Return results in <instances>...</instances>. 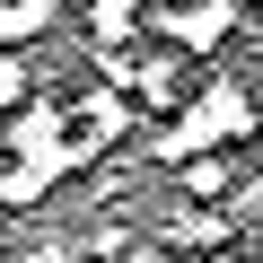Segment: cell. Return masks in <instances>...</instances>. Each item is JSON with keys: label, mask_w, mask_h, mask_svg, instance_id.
<instances>
[{"label": "cell", "mask_w": 263, "mask_h": 263, "mask_svg": "<svg viewBox=\"0 0 263 263\" xmlns=\"http://www.w3.org/2000/svg\"><path fill=\"white\" fill-rule=\"evenodd\" d=\"M184 193H193V202H228V167H219V158H193V167H184Z\"/></svg>", "instance_id": "277c9868"}, {"label": "cell", "mask_w": 263, "mask_h": 263, "mask_svg": "<svg viewBox=\"0 0 263 263\" xmlns=\"http://www.w3.org/2000/svg\"><path fill=\"white\" fill-rule=\"evenodd\" d=\"M158 9V0H97V44H132V27H141Z\"/></svg>", "instance_id": "3957f363"}, {"label": "cell", "mask_w": 263, "mask_h": 263, "mask_svg": "<svg viewBox=\"0 0 263 263\" xmlns=\"http://www.w3.org/2000/svg\"><path fill=\"white\" fill-rule=\"evenodd\" d=\"M228 237V211L219 202H184V211H167V246H219Z\"/></svg>", "instance_id": "7a4b0ae2"}, {"label": "cell", "mask_w": 263, "mask_h": 263, "mask_svg": "<svg viewBox=\"0 0 263 263\" xmlns=\"http://www.w3.org/2000/svg\"><path fill=\"white\" fill-rule=\"evenodd\" d=\"M158 27H167L176 44L211 53V44H228V27H237V0H193V9H158Z\"/></svg>", "instance_id": "6da1fadb"}, {"label": "cell", "mask_w": 263, "mask_h": 263, "mask_svg": "<svg viewBox=\"0 0 263 263\" xmlns=\"http://www.w3.org/2000/svg\"><path fill=\"white\" fill-rule=\"evenodd\" d=\"M0 263H9V246H0Z\"/></svg>", "instance_id": "8992f818"}, {"label": "cell", "mask_w": 263, "mask_h": 263, "mask_svg": "<svg viewBox=\"0 0 263 263\" xmlns=\"http://www.w3.org/2000/svg\"><path fill=\"white\" fill-rule=\"evenodd\" d=\"M18 97H27V53L0 44V105H18Z\"/></svg>", "instance_id": "5b68a950"}]
</instances>
